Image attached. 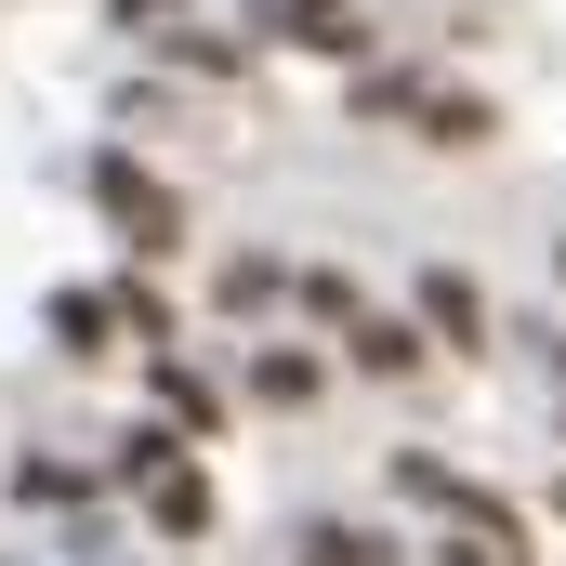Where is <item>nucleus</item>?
I'll return each instance as SVG.
<instances>
[{"label":"nucleus","instance_id":"f257e3e1","mask_svg":"<svg viewBox=\"0 0 566 566\" xmlns=\"http://www.w3.org/2000/svg\"><path fill=\"white\" fill-rule=\"evenodd\" d=\"M119 474L145 488V527H158V541H198V527H211V474L185 461V434H158V422H145L133 448H119Z\"/></svg>","mask_w":566,"mask_h":566},{"label":"nucleus","instance_id":"f03ea898","mask_svg":"<svg viewBox=\"0 0 566 566\" xmlns=\"http://www.w3.org/2000/svg\"><path fill=\"white\" fill-rule=\"evenodd\" d=\"M93 211L119 224V251H145V264L185 238V211H171V185H158L145 158H93Z\"/></svg>","mask_w":566,"mask_h":566},{"label":"nucleus","instance_id":"7ed1b4c3","mask_svg":"<svg viewBox=\"0 0 566 566\" xmlns=\"http://www.w3.org/2000/svg\"><path fill=\"white\" fill-rule=\"evenodd\" d=\"M422 343H461V356L488 343V290L461 277V264H434V277H422Z\"/></svg>","mask_w":566,"mask_h":566},{"label":"nucleus","instance_id":"20e7f679","mask_svg":"<svg viewBox=\"0 0 566 566\" xmlns=\"http://www.w3.org/2000/svg\"><path fill=\"white\" fill-rule=\"evenodd\" d=\"M343 356H356V369H382V382H409L434 343H422V316H356V329H343Z\"/></svg>","mask_w":566,"mask_h":566},{"label":"nucleus","instance_id":"39448f33","mask_svg":"<svg viewBox=\"0 0 566 566\" xmlns=\"http://www.w3.org/2000/svg\"><path fill=\"white\" fill-rule=\"evenodd\" d=\"M158 409H171V434H211V422H224V396H211L185 356H158Z\"/></svg>","mask_w":566,"mask_h":566},{"label":"nucleus","instance_id":"423d86ee","mask_svg":"<svg viewBox=\"0 0 566 566\" xmlns=\"http://www.w3.org/2000/svg\"><path fill=\"white\" fill-rule=\"evenodd\" d=\"M316 382H329V369H316V356H251V396H264V409H316Z\"/></svg>","mask_w":566,"mask_h":566},{"label":"nucleus","instance_id":"0eeeda50","mask_svg":"<svg viewBox=\"0 0 566 566\" xmlns=\"http://www.w3.org/2000/svg\"><path fill=\"white\" fill-rule=\"evenodd\" d=\"M290 40H316V53H369L356 0H290Z\"/></svg>","mask_w":566,"mask_h":566},{"label":"nucleus","instance_id":"6e6552de","mask_svg":"<svg viewBox=\"0 0 566 566\" xmlns=\"http://www.w3.org/2000/svg\"><path fill=\"white\" fill-rule=\"evenodd\" d=\"M303 566H409V554L369 541V527H303Z\"/></svg>","mask_w":566,"mask_h":566},{"label":"nucleus","instance_id":"1a4fd4ad","mask_svg":"<svg viewBox=\"0 0 566 566\" xmlns=\"http://www.w3.org/2000/svg\"><path fill=\"white\" fill-rule=\"evenodd\" d=\"M53 329H66V356H93V343L119 329V290H66V303H53Z\"/></svg>","mask_w":566,"mask_h":566},{"label":"nucleus","instance_id":"9d476101","mask_svg":"<svg viewBox=\"0 0 566 566\" xmlns=\"http://www.w3.org/2000/svg\"><path fill=\"white\" fill-rule=\"evenodd\" d=\"M277 264H264V251H238V264H224V316H264V303H277Z\"/></svg>","mask_w":566,"mask_h":566},{"label":"nucleus","instance_id":"9b49d317","mask_svg":"<svg viewBox=\"0 0 566 566\" xmlns=\"http://www.w3.org/2000/svg\"><path fill=\"white\" fill-rule=\"evenodd\" d=\"M422 133L434 145H488V106L474 93H422Z\"/></svg>","mask_w":566,"mask_h":566},{"label":"nucleus","instance_id":"f8f14e48","mask_svg":"<svg viewBox=\"0 0 566 566\" xmlns=\"http://www.w3.org/2000/svg\"><path fill=\"white\" fill-rule=\"evenodd\" d=\"M171 13H185V0H119V27H145V40H158Z\"/></svg>","mask_w":566,"mask_h":566},{"label":"nucleus","instance_id":"ddd939ff","mask_svg":"<svg viewBox=\"0 0 566 566\" xmlns=\"http://www.w3.org/2000/svg\"><path fill=\"white\" fill-rule=\"evenodd\" d=\"M554 277H566V238H554Z\"/></svg>","mask_w":566,"mask_h":566}]
</instances>
